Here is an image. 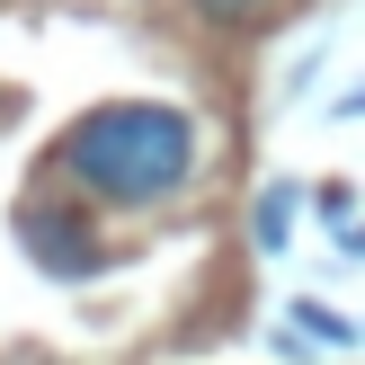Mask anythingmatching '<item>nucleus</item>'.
<instances>
[{
    "label": "nucleus",
    "instance_id": "obj_1",
    "mask_svg": "<svg viewBox=\"0 0 365 365\" xmlns=\"http://www.w3.org/2000/svg\"><path fill=\"white\" fill-rule=\"evenodd\" d=\"M196 116L187 107H160V98H116V107H89V116L63 125L53 143V170L107 214H152L170 196L196 187Z\"/></svg>",
    "mask_w": 365,
    "mask_h": 365
},
{
    "label": "nucleus",
    "instance_id": "obj_2",
    "mask_svg": "<svg viewBox=\"0 0 365 365\" xmlns=\"http://www.w3.org/2000/svg\"><path fill=\"white\" fill-rule=\"evenodd\" d=\"M18 241H27V259L45 267V277H98L107 267V241L89 232V214L63 205V196H36V205L18 214Z\"/></svg>",
    "mask_w": 365,
    "mask_h": 365
},
{
    "label": "nucleus",
    "instance_id": "obj_3",
    "mask_svg": "<svg viewBox=\"0 0 365 365\" xmlns=\"http://www.w3.org/2000/svg\"><path fill=\"white\" fill-rule=\"evenodd\" d=\"M196 9H205L214 27H250V18H267L277 0H196Z\"/></svg>",
    "mask_w": 365,
    "mask_h": 365
},
{
    "label": "nucleus",
    "instance_id": "obj_4",
    "mask_svg": "<svg viewBox=\"0 0 365 365\" xmlns=\"http://www.w3.org/2000/svg\"><path fill=\"white\" fill-rule=\"evenodd\" d=\"M285 223H294V196L277 187V196L259 205V241H267V250H285Z\"/></svg>",
    "mask_w": 365,
    "mask_h": 365
}]
</instances>
